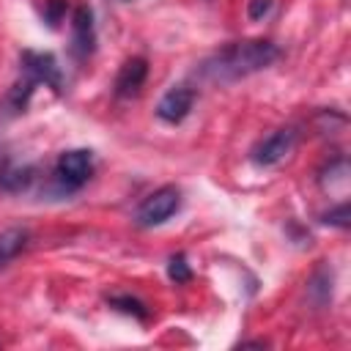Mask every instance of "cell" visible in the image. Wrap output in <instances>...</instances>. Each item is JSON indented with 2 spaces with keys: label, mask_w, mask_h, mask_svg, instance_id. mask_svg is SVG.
Instances as JSON below:
<instances>
[{
  "label": "cell",
  "mask_w": 351,
  "mask_h": 351,
  "mask_svg": "<svg viewBox=\"0 0 351 351\" xmlns=\"http://www.w3.org/2000/svg\"><path fill=\"white\" fill-rule=\"evenodd\" d=\"M296 137H299V132H296L293 126L274 129L271 134H266L263 140H258V143H255V148H252L250 159H252L258 167H274V165H280V162L293 151Z\"/></svg>",
  "instance_id": "5b68a950"
},
{
  "label": "cell",
  "mask_w": 351,
  "mask_h": 351,
  "mask_svg": "<svg viewBox=\"0 0 351 351\" xmlns=\"http://www.w3.org/2000/svg\"><path fill=\"white\" fill-rule=\"evenodd\" d=\"M145 77H148V63H145V58H129V60L118 69V77H115V96H118V99L137 96L140 88L145 85Z\"/></svg>",
  "instance_id": "ba28073f"
},
{
  "label": "cell",
  "mask_w": 351,
  "mask_h": 351,
  "mask_svg": "<svg viewBox=\"0 0 351 351\" xmlns=\"http://www.w3.org/2000/svg\"><path fill=\"white\" fill-rule=\"evenodd\" d=\"M71 55L77 60H88L96 49V25H93V8L77 5L71 14Z\"/></svg>",
  "instance_id": "8992f818"
},
{
  "label": "cell",
  "mask_w": 351,
  "mask_h": 351,
  "mask_svg": "<svg viewBox=\"0 0 351 351\" xmlns=\"http://www.w3.org/2000/svg\"><path fill=\"white\" fill-rule=\"evenodd\" d=\"M167 277L176 282V285H184L192 280V269L186 263V255L184 252H176L170 261H167Z\"/></svg>",
  "instance_id": "7c38bea8"
},
{
  "label": "cell",
  "mask_w": 351,
  "mask_h": 351,
  "mask_svg": "<svg viewBox=\"0 0 351 351\" xmlns=\"http://www.w3.org/2000/svg\"><path fill=\"white\" fill-rule=\"evenodd\" d=\"M118 3H132V0H118Z\"/></svg>",
  "instance_id": "2e32d148"
},
{
  "label": "cell",
  "mask_w": 351,
  "mask_h": 351,
  "mask_svg": "<svg viewBox=\"0 0 351 351\" xmlns=\"http://www.w3.org/2000/svg\"><path fill=\"white\" fill-rule=\"evenodd\" d=\"M93 176V154L88 148H69L55 162V184L60 192H77Z\"/></svg>",
  "instance_id": "7a4b0ae2"
},
{
  "label": "cell",
  "mask_w": 351,
  "mask_h": 351,
  "mask_svg": "<svg viewBox=\"0 0 351 351\" xmlns=\"http://www.w3.org/2000/svg\"><path fill=\"white\" fill-rule=\"evenodd\" d=\"M66 8H69V0H44V22L49 27H58L66 16Z\"/></svg>",
  "instance_id": "4fadbf2b"
},
{
  "label": "cell",
  "mask_w": 351,
  "mask_h": 351,
  "mask_svg": "<svg viewBox=\"0 0 351 351\" xmlns=\"http://www.w3.org/2000/svg\"><path fill=\"white\" fill-rule=\"evenodd\" d=\"M271 5H274V0H250L247 16H250L252 22H258V19H263V16L271 11Z\"/></svg>",
  "instance_id": "9a60e30c"
},
{
  "label": "cell",
  "mask_w": 351,
  "mask_h": 351,
  "mask_svg": "<svg viewBox=\"0 0 351 351\" xmlns=\"http://www.w3.org/2000/svg\"><path fill=\"white\" fill-rule=\"evenodd\" d=\"M107 302H110L115 310L126 313V315H134V318H140V321H145V318H148V307H145L140 299L129 296V293H121V296H110Z\"/></svg>",
  "instance_id": "8fae6325"
},
{
  "label": "cell",
  "mask_w": 351,
  "mask_h": 351,
  "mask_svg": "<svg viewBox=\"0 0 351 351\" xmlns=\"http://www.w3.org/2000/svg\"><path fill=\"white\" fill-rule=\"evenodd\" d=\"M19 74L30 80L36 88L47 85L55 93H63V71L58 66V58L52 52H36V49H22L19 55Z\"/></svg>",
  "instance_id": "3957f363"
},
{
  "label": "cell",
  "mask_w": 351,
  "mask_h": 351,
  "mask_svg": "<svg viewBox=\"0 0 351 351\" xmlns=\"http://www.w3.org/2000/svg\"><path fill=\"white\" fill-rule=\"evenodd\" d=\"M181 208V192L178 186H159L154 189L148 197H143V203L134 211V222L140 228H156L162 222H167L176 211Z\"/></svg>",
  "instance_id": "277c9868"
},
{
  "label": "cell",
  "mask_w": 351,
  "mask_h": 351,
  "mask_svg": "<svg viewBox=\"0 0 351 351\" xmlns=\"http://www.w3.org/2000/svg\"><path fill=\"white\" fill-rule=\"evenodd\" d=\"M36 181V167L27 162L5 159L0 165V189L3 192H25Z\"/></svg>",
  "instance_id": "9c48e42d"
},
{
  "label": "cell",
  "mask_w": 351,
  "mask_h": 351,
  "mask_svg": "<svg viewBox=\"0 0 351 351\" xmlns=\"http://www.w3.org/2000/svg\"><path fill=\"white\" fill-rule=\"evenodd\" d=\"M326 225H335V228H348V203L343 200L340 206H335V208H329L324 217H321Z\"/></svg>",
  "instance_id": "5bb4252c"
},
{
  "label": "cell",
  "mask_w": 351,
  "mask_h": 351,
  "mask_svg": "<svg viewBox=\"0 0 351 351\" xmlns=\"http://www.w3.org/2000/svg\"><path fill=\"white\" fill-rule=\"evenodd\" d=\"M195 99H197L195 88H189V85H173V88H167L162 93V99L156 104V118L176 126V123H181L192 112Z\"/></svg>",
  "instance_id": "52a82bcc"
},
{
  "label": "cell",
  "mask_w": 351,
  "mask_h": 351,
  "mask_svg": "<svg viewBox=\"0 0 351 351\" xmlns=\"http://www.w3.org/2000/svg\"><path fill=\"white\" fill-rule=\"evenodd\" d=\"M280 58V47L269 38H247V41H233L208 55L197 66V77L208 82H236L244 80L255 71L269 69Z\"/></svg>",
  "instance_id": "6da1fadb"
},
{
  "label": "cell",
  "mask_w": 351,
  "mask_h": 351,
  "mask_svg": "<svg viewBox=\"0 0 351 351\" xmlns=\"http://www.w3.org/2000/svg\"><path fill=\"white\" fill-rule=\"evenodd\" d=\"M27 244H30V230L27 228H19V225L3 228L0 230V269H5L19 252H25Z\"/></svg>",
  "instance_id": "30bf717a"
}]
</instances>
